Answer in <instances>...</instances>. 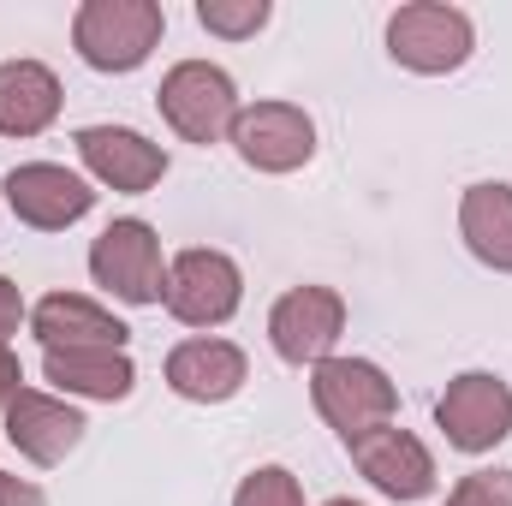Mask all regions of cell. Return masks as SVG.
<instances>
[{
    "label": "cell",
    "instance_id": "24",
    "mask_svg": "<svg viewBox=\"0 0 512 506\" xmlns=\"http://www.w3.org/2000/svg\"><path fill=\"white\" fill-rule=\"evenodd\" d=\"M0 506H48V495L36 483H24V477H6L0 471Z\"/></svg>",
    "mask_w": 512,
    "mask_h": 506
},
{
    "label": "cell",
    "instance_id": "6",
    "mask_svg": "<svg viewBox=\"0 0 512 506\" xmlns=\"http://www.w3.org/2000/svg\"><path fill=\"white\" fill-rule=\"evenodd\" d=\"M90 280L102 292H114L120 304H161L167 298V256H161L155 227L137 215L102 227L90 245Z\"/></svg>",
    "mask_w": 512,
    "mask_h": 506
},
{
    "label": "cell",
    "instance_id": "16",
    "mask_svg": "<svg viewBox=\"0 0 512 506\" xmlns=\"http://www.w3.org/2000/svg\"><path fill=\"white\" fill-rule=\"evenodd\" d=\"M60 78L42 60H6L0 66V137H42L60 120Z\"/></svg>",
    "mask_w": 512,
    "mask_h": 506
},
{
    "label": "cell",
    "instance_id": "7",
    "mask_svg": "<svg viewBox=\"0 0 512 506\" xmlns=\"http://www.w3.org/2000/svg\"><path fill=\"white\" fill-rule=\"evenodd\" d=\"M435 423L447 435V447L459 453H495L512 435V387L489 370H465L447 381V393L435 399Z\"/></svg>",
    "mask_w": 512,
    "mask_h": 506
},
{
    "label": "cell",
    "instance_id": "9",
    "mask_svg": "<svg viewBox=\"0 0 512 506\" xmlns=\"http://www.w3.org/2000/svg\"><path fill=\"white\" fill-rule=\"evenodd\" d=\"M227 143L256 173H298L316 155V126L298 102H251V108H239Z\"/></svg>",
    "mask_w": 512,
    "mask_h": 506
},
{
    "label": "cell",
    "instance_id": "11",
    "mask_svg": "<svg viewBox=\"0 0 512 506\" xmlns=\"http://www.w3.org/2000/svg\"><path fill=\"white\" fill-rule=\"evenodd\" d=\"M352 465L370 477V489H382L387 501H423V495H435V453L411 429H399V423H382V429L358 435L352 441Z\"/></svg>",
    "mask_w": 512,
    "mask_h": 506
},
{
    "label": "cell",
    "instance_id": "17",
    "mask_svg": "<svg viewBox=\"0 0 512 506\" xmlns=\"http://www.w3.org/2000/svg\"><path fill=\"white\" fill-rule=\"evenodd\" d=\"M459 239L483 268L512 274V185L507 179H483L459 197Z\"/></svg>",
    "mask_w": 512,
    "mask_h": 506
},
{
    "label": "cell",
    "instance_id": "15",
    "mask_svg": "<svg viewBox=\"0 0 512 506\" xmlns=\"http://www.w3.org/2000/svg\"><path fill=\"white\" fill-rule=\"evenodd\" d=\"M245 381H251V358L233 340L197 334V340H179L167 352V387L191 405H227Z\"/></svg>",
    "mask_w": 512,
    "mask_h": 506
},
{
    "label": "cell",
    "instance_id": "5",
    "mask_svg": "<svg viewBox=\"0 0 512 506\" xmlns=\"http://www.w3.org/2000/svg\"><path fill=\"white\" fill-rule=\"evenodd\" d=\"M167 316L173 322H185V328H221V322H233L239 316V304H245V274H239V262L227 251H203V245H191V251H179L167 262Z\"/></svg>",
    "mask_w": 512,
    "mask_h": 506
},
{
    "label": "cell",
    "instance_id": "21",
    "mask_svg": "<svg viewBox=\"0 0 512 506\" xmlns=\"http://www.w3.org/2000/svg\"><path fill=\"white\" fill-rule=\"evenodd\" d=\"M447 506H512V471H471V477H459Z\"/></svg>",
    "mask_w": 512,
    "mask_h": 506
},
{
    "label": "cell",
    "instance_id": "23",
    "mask_svg": "<svg viewBox=\"0 0 512 506\" xmlns=\"http://www.w3.org/2000/svg\"><path fill=\"white\" fill-rule=\"evenodd\" d=\"M18 393H24V364H18L12 346H0V411H6Z\"/></svg>",
    "mask_w": 512,
    "mask_h": 506
},
{
    "label": "cell",
    "instance_id": "20",
    "mask_svg": "<svg viewBox=\"0 0 512 506\" xmlns=\"http://www.w3.org/2000/svg\"><path fill=\"white\" fill-rule=\"evenodd\" d=\"M233 506H304V489L286 465H256L251 477L239 483Z\"/></svg>",
    "mask_w": 512,
    "mask_h": 506
},
{
    "label": "cell",
    "instance_id": "18",
    "mask_svg": "<svg viewBox=\"0 0 512 506\" xmlns=\"http://www.w3.org/2000/svg\"><path fill=\"white\" fill-rule=\"evenodd\" d=\"M42 376L54 381L60 393H72V399L114 405V399H131L137 364L126 352H42Z\"/></svg>",
    "mask_w": 512,
    "mask_h": 506
},
{
    "label": "cell",
    "instance_id": "4",
    "mask_svg": "<svg viewBox=\"0 0 512 506\" xmlns=\"http://www.w3.org/2000/svg\"><path fill=\"white\" fill-rule=\"evenodd\" d=\"M155 108H161V120L179 131L185 143H221L233 120H239V84L221 72V66H209V60H179V66H167V78H161V90H155Z\"/></svg>",
    "mask_w": 512,
    "mask_h": 506
},
{
    "label": "cell",
    "instance_id": "10",
    "mask_svg": "<svg viewBox=\"0 0 512 506\" xmlns=\"http://www.w3.org/2000/svg\"><path fill=\"white\" fill-rule=\"evenodd\" d=\"M0 191H6L12 215H18L24 227H36V233H66L72 221H84V215L96 209L90 179L72 173V167H60V161H24V167L6 173Z\"/></svg>",
    "mask_w": 512,
    "mask_h": 506
},
{
    "label": "cell",
    "instance_id": "8",
    "mask_svg": "<svg viewBox=\"0 0 512 506\" xmlns=\"http://www.w3.org/2000/svg\"><path fill=\"white\" fill-rule=\"evenodd\" d=\"M340 334H346V298L334 286H292L268 310V340H274L280 364L316 370L322 358H334Z\"/></svg>",
    "mask_w": 512,
    "mask_h": 506
},
{
    "label": "cell",
    "instance_id": "3",
    "mask_svg": "<svg viewBox=\"0 0 512 506\" xmlns=\"http://www.w3.org/2000/svg\"><path fill=\"white\" fill-rule=\"evenodd\" d=\"M471 48H477V24H471V12H459L447 0H411L387 18V54L405 72L447 78L471 60Z\"/></svg>",
    "mask_w": 512,
    "mask_h": 506
},
{
    "label": "cell",
    "instance_id": "25",
    "mask_svg": "<svg viewBox=\"0 0 512 506\" xmlns=\"http://www.w3.org/2000/svg\"><path fill=\"white\" fill-rule=\"evenodd\" d=\"M322 506H358V501H322Z\"/></svg>",
    "mask_w": 512,
    "mask_h": 506
},
{
    "label": "cell",
    "instance_id": "12",
    "mask_svg": "<svg viewBox=\"0 0 512 506\" xmlns=\"http://www.w3.org/2000/svg\"><path fill=\"white\" fill-rule=\"evenodd\" d=\"M78 161L90 167L96 185L126 191V197L155 191L161 173H167V149L149 143L143 131H131V126H84L78 131Z\"/></svg>",
    "mask_w": 512,
    "mask_h": 506
},
{
    "label": "cell",
    "instance_id": "19",
    "mask_svg": "<svg viewBox=\"0 0 512 506\" xmlns=\"http://www.w3.org/2000/svg\"><path fill=\"white\" fill-rule=\"evenodd\" d=\"M268 18H274L268 0H197V24H203L209 36H227V42L256 36Z\"/></svg>",
    "mask_w": 512,
    "mask_h": 506
},
{
    "label": "cell",
    "instance_id": "14",
    "mask_svg": "<svg viewBox=\"0 0 512 506\" xmlns=\"http://www.w3.org/2000/svg\"><path fill=\"white\" fill-rule=\"evenodd\" d=\"M84 429H90L84 411L66 405L60 393H36V387H24V393L6 405V441H12L30 465H60L66 453H78Z\"/></svg>",
    "mask_w": 512,
    "mask_h": 506
},
{
    "label": "cell",
    "instance_id": "2",
    "mask_svg": "<svg viewBox=\"0 0 512 506\" xmlns=\"http://www.w3.org/2000/svg\"><path fill=\"white\" fill-rule=\"evenodd\" d=\"M310 399H316L322 423H328L346 447H352L358 435L393 423V411H399V387H393L387 370L370 364V358H322V364L310 370Z\"/></svg>",
    "mask_w": 512,
    "mask_h": 506
},
{
    "label": "cell",
    "instance_id": "13",
    "mask_svg": "<svg viewBox=\"0 0 512 506\" xmlns=\"http://www.w3.org/2000/svg\"><path fill=\"white\" fill-rule=\"evenodd\" d=\"M30 334L42 340V352H126L131 340L126 322L84 292H48L30 310Z\"/></svg>",
    "mask_w": 512,
    "mask_h": 506
},
{
    "label": "cell",
    "instance_id": "1",
    "mask_svg": "<svg viewBox=\"0 0 512 506\" xmlns=\"http://www.w3.org/2000/svg\"><path fill=\"white\" fill-rule=\"evenodd\" d=\"M167 12L155 0H84L72 12V48L96 72H137L161 48Z\"/></svg>",
    "mask_w": 512,
    "mask_h": 506
},
{
    "label": "cell",
    "instance_id": "22",
    "mask_svg": "<svg viewBox=\"0 0 512 506\" xmlns=\"http://www.w3.org/2000/svg\"><path fill=\"white\" fill-rule=\"evenodd\" d=\"M24 316H30V310H24V292H18V286L0 274V346L18 334V322H24Z\"/></svg>",
    "mask_w": 512,
    "mask_h": 506
}]
</instances>
